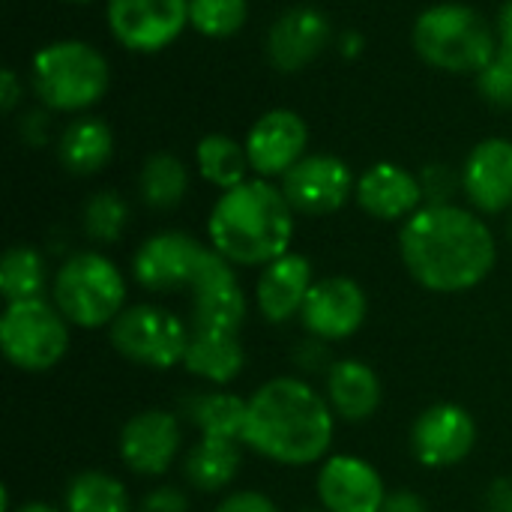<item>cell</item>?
Segmentation results:
<instances>
[{"label": "cell", "instance_id": "44", "mask_svg": "<svg viewBox=\"0 0 512 512\" xmlns=\"http://www.w3.org/2000/svg\"><path fill=\"white\" fill-rule=\"evenodd\" d=\"M69 3H90V0H69Z\"/></svg>", "mask_w": 512, "mask_h": 512}, {"label": "cell", "instance_id": "30", "mask_svg": "<svg viewBox=\"0 0 512 512\" xmlns=\"http://www.w3.org/2000/svg\"><path fill=\"white\" fill-rule=\"evenodd\" d=\"M66 512H132L126 486L105 471H84L66 489Z\"/></svg>", "mask_w": 512, "mask_h": 512}, {"label": "cell", "instance_id": "16", "mask_svg": "<svg viewBox=\"0 0 512 512\" xmlns=\"http://www.w3.org/2000/svg\"><path fill=\"white\" fill-rule=\"evenodd\" d=\"M333 42V24L318 6H291L270 24L267 33V60L285 72L294 75L315 63L327 45Z\"/></svg>", "mask_w": 512, "mask_h": 512}, {"label": "cell", "instance_id": "18", "mask_svg": "<svg viewBox=\"0 0 512 512\" xmlns=\"http://www.w3.org/2000/svg\"><path fill=\"white\" fill-rule=\"evenodd\" d=\"M354 198L363 213L381 222H408L423 204L420 174L402 168L399 162H375L357 177Z\"/></svg>", "mask_w": 512, "mask_h": 512}, {"label": "cell", "instance_id": "27", "mask_svg": "<svg viewBox=\"0 0 512 512\" xmlns=\"http://www.w3.org/2000/svg\"><path fill=\"white\" fill-rule=\"evenodd\" d=\"M195 165H198V174L210 186H216L222 192L246 183L249 180V171H252L246 144L237 141V138H231V135H225V132H210V135H204L198 141V147H195Z\"/></svg>", "mask_w": 512, "mask_h": 512}, {"label": "cell", "instance_id": "31", "mask_svg": "<svg viewBox=\"0 0 512 512\" xmlns=\"http://www.w3.org/2000/svg\"><path fill=\"white\" fill-rule=\"evenodd\" d=\"M249 21L246 0H189V27L207 39H228Z\"/></svg>", "mask_w": 512, "mask_h": 512}, {"label": "cell", "instance_id": "24", "mask_svg": "<svg viewBox=\"0 0 512 512\" xmlns=\"http://www.w3.org/2000/svg\"><path fill=\"white\" fill-rule=\"evenodd\" d=\"M246 354L237 333H213V330H192L183 369L207 384L225 387L243 372Z\"/></svg>", "mask_w": 512, "mask_h": 512}, {"label": "cell", "instance_id": "1", "mask_svg": "<svg viewBox=\"0 0 512 512\" xmlns=\"http://www.w3.org/2000/svg\"><path fill=\"white\" fill-rule=\"evenodd\" d=\"M399 252L414 282L435 294L477 288L498 261V243L477 210L423 204L399 231Z\"/></svg>", "mask_w": 512, "mask_h": 512}, {"label": "cell", "instance_id": "13", "mask_svg": "<svg viewBox=\"0 0 512 512\" xmlns=\"http://www.w3.org/2000/svg\"><path fill=\"white\" fill-rule=\"evenodd\" d=\"M246 153H249V165L255 177H285L303 156L309 147V126L306 120L291 111V108H273L264 111L249 135H246Z\"/></svg>", "mask_w": 512, "mask_h": 512}, {"label": "cell", "instance_id": "36", "mask_svg": "<svg viewBox=\"0 0 512 512\" xmlns=\"http://www.w3.org/2000/svg\"><path fill=\"white\" fill-rule=\"evenodd\" d=\"M213 512H279L276 504L261 492H234Z\"/></svg>", "mask_w": 512, "mask_h": 512}, {"label": "cell", "instance_id": "17", "mask_svg": "<svg viewBox=\"0 0 512 512\" xmlns=\"http://www.w3.org/2000/svg\"><path fill=\"white\" fill-rule=\"evenodd\" d=\"M183 432L180 420L168 411H141L126 420L120 429V459L129 471L141 477H162L177 450H180Z\"/></svg>", "mask_w": 512, "mask_h": 512}, {"label": "cell", "instance_id": "12", "mask_svg": "<svg viewBox=\"0 0 512 512\" xmlns=\"http://www.w3.org/2000/svg\"><path fill=\"white\" fill-rule=\"evenodd\" d=\"M204 243L183 231H159L144 240L132 258V276L141 288L153 294L192 291L198 264L204 258Z\"/></svg>", "mask_w": 512, "mask_h": 512}, {"label": "cell", "instance_id": "35", "mask_svg": "<svg viewBox=\"0 0 512 512\" xmlns=\"http://www.w3.org/2000/svg\"><path fill=\"white\" fill-rule=\"evenodd\" d=\"M138 512H189V501L174 486H159L150 495H144Z\"/></svg>", "mask_w": 512, "mask_h": 512}, {"label": "cell", "instance_id": "15", "mask_svg": "<svg viewBox=\"0 0 512 512\" xmlns=\"http://www.w3.org/2000/svg\"><path fill=\"white\" fill-rule=\"evenodd\" d=\"M477 444V423L462 405H432L411 429V453L426 468H453L471 456Z\"/></svg>", "mask_w": 512, "mask_h": 512}, {"label": "cell", "instance_id": "38", "mask_svg": "<svg viewBox=\"0 0 512 512\" xmlns=\"http://www.w3.org/2000/svg\"><path fill=\"white\" fill-rule=\"evenodd\" d=\"M48 132H51V120L45 111H30L27 117H21V138L27 144H42L48 141Z\"/></svg>", "mask_w": 512, "mask_h": 512}, {"label": "cell", "instance_id": "45", "mask_svg": "<svg viewBox=\"0 0 512 512\" xmlns=\"http://www.w3.org/2000/svg\"><path fill=\"white\" fill-rule=\"evenodd\" d=\"M303 512H327V510H303Z\"/></svg>", "mask_w": 512, "mask_h": 512}, {"label": "cell", "instance_id": "37", "mask_svg": "<svg viewBox=\"0 0 512 512\" xmlns=\"http://www.w3.org/2000/svg\"><path fill=\"white\" fill-rule=\"evenodd\" d=\"M21 99H24V84L18 81V72L12 66H6L0 72V105H3V111L12 114Z\"/></svg>", "mask_w": 512, "mask_h": 512}, {"label": "cell", "instance_id": "19", "mask_svg": "<svg viewBox=\"0 0 512 512\" xmlns=\"http://www.w3.org/2000/svg\"><path fill=\"white\" fill-rule=\"evenodd\" d=\"M318 498L327 512H381L387 489L360 456H330L318 471Z\"/></svg>", "mask_w": 512, "mask_h": 512}, {"label": "cell", "instance_id": "32", "mask_svg": "<svg viewBox=\"0 0 512 512\" xmlns=\"http://www.w3.org/2000/svg\"><path fill=\"white\" fill-rule=\"evenodd\" d=\"M81 222H84V234L93 240V243H117L120 234L126 231V222H129V207L126 201L111 192V189H102L96 195L87 198L84 204V213H81Z\"/></svg>", "mask_w": 512, "mask_h": 512}, {"label": "cell", "instance_id": "25", "mask_svg": "<svg viewBox=\"0 0 512 512\" xmlns=\"http://www.w3.org/2000/svg\"><path fill=\"white\" fill-rule=\"evenodd\" d=\"M240 447L231 438H198L183 459V477L192 489L210 495L231 486L240 474Z\"/></svg>", "mask_w": 512, "mask_h": 512}, {"label": "cell", "instance_id": "22", "mask_svg": "<svg viewBox=\"0 0 512 512\" xmlns=\"http://www.w3.org/2000/svg\"><path fill=\"white\" fill-rule=\"evenodd\" d=\"M384 399V384L378 372L363 360H336L327 372V402L336 417L348 423H363L375 417Z\"/></svg>", "mask_w": 512, "mask_h": 512}, {"label": "cell", "instance_id": "8", "mask_svg": "<svg viewBox=\"0 0 512 512\" xmlns=\"http://www.w3.org/2000/svg\"><path fill=\"white\" fill-rule=\"evenodd\" d=\"M108 336L114 351L129 363L144 369H171L183 366L192 327L156 303H135L117 315V321L108 327Z\"/></svg>", "mask_w": 512, "mask_h": 512}, {"label": "cell", "instance_id": "26", "mask_svg": "<svg viewBox=\"0 0 512 512\" xmlns=\"http://www.w3.org/2000/svg\"><path fill=\"white\" fill-rule=\"evenodd\" d=\"M183 417L201 432V438L243 441L246 399L228 390H201L183 399Z\"/></svg>", "mask_w": 512, "mask_h": 512}, {"label": "cell", "instance_id": "29", "mask_svg": "<svg viewBox=\"0 0 512 512\" xmlns=\"http://www.w3.org/2000/svg\"><path fill=\"white\" fill-rule=\"evenodd\" d=\"M48 285V264L33 246H12L0 261V291L6 303L36 300Z\"/></svg>", "mask_w": 512, "mask_h": 512}, {"label": "cell", "instance_id": "43", "mask_svg": "<svg viewBox=\"0 0 512 512\" xmlns=\"http://www.w3.org/2000/svg\"><path fill=\"white\" fill-rule=\"evenodd\" d=\"M12 512H57L54 507H48V504H39V501H33V504H21L18 510Z\"/></svg>", "mask_w": 512, "mask_h": 512}, {"label": "cell", "instance_id": "21", "mask_svg": "<svg viewBox=\"0 0 512 512\" xmlns=\"http://www.w3.org/2000/svg\"><path fill=\"white\" fill-rule=\"evenodd\" d=\"M312 285V261L300 252H285L261 270V279L255 285L258 312L270 324H285L288 318L300 315Z\"/></svg>", "mask_w": 512, "mask_h": 512}, {"label": "cell", "instance_id": "34", "mask_svg": "<svg viewBox=\"0 0 512 512\" xmlns=\"http://www.w3.org/2000/svg\"><path fill=\"white\" fill-rule=\"evenodd\" d=\"M420 186H423L426 204H453V192L462 186V174H456L444 162H435V165H426V171L420 174Z\"/></svg>", "mask_w": 512, "mask_h": 512}, {"label": "cell", "instance_id": "28", "mask_svg": "<svg viewBox=\"0 0 512 512\" xmlns=\"http://www.w3.org/2000/svg\"><path fill=\"white\" fill-rule=\"evenodd\" d=\"M141 201L153 210H174L189 192V171L174 153H153L144 159L138 174Z\"/></svg>", "mask_w": 512, "mask_h": 512}, {"label": "cell", "instance_id": "20", "mask_svg": "<svg viewBox=\"0 0 512 512\" xmlns=\"http://www.w3.org/2000/svg\"><path fill=\"white\" fill-rule=\"evenodd\" d=\"M462 192L477 213H504L512 207V141L486 138L462 165Z\"/></svg>", "mask_w": 512, "mask_h": 512}, {"label": "cell", "instance_id": "33", "mask_svg": "<svg viewBox=\"0 0 512 512\" xmlns=\"http://www.w3.org/2000/svg\"><path fill=\"white\" fill-rule=\"evenodd\" d=\"M477 78V90L486 102L498 105V108H512V48L510 45H498V51L492 54V60L474 75Z\"/></svg>", "mask_w": 512, "mask_h": 512}, {"label": "cell", "instance_id": "11", "mask_svg": "<svg viewBox=\"0 0 512 512\" xmlns=\"http://www.w3.org/2000/svg\"><path fill=\"white\" fill-rule=\"evenodd\" d=\"M357 189L351 168L330 153H306L285 177L282 192L291 201L294 213L303 216H330L348 204Z\"/></svg>", "mask_w": 512, "mask_h": 512}, {"label": "cell", "instance_id": "5", "mask_svg": "<svg viewBox=\"0 0 512 512\" xmlns=\"http://www.w3.org/2000/svg\"><path fill=\"white\" fill-rule=\"evenodd\" d=\"M30 84L48 111L78 114L108 93L111 69L96 45L84 39H57L33 54Z\"/></svg>", "mask_w": 512, "mask_h": 512}, {"label": "cell", "instance_id": "4", "mask_svg": "<svg viewBox=\"0 0 512 512\" xmlns=\"http://www.w3.org/2000/svg\"><path fill=\"white\" fill-rule=\"evenodd\" d=\"M411 42L432 69L450 75H477L501 45L486 15L465 3H435L423 9L414 21Z\"/></svg>", "mask_w": 512, "mask_h": 512}, {"label": "cell", "instance_id": "3", "mask_svg": "<svg viewBox=\"0 0 512 512\" xmlns=\"http://www.w3.org/2000/svg\"><path fill=\"white\" fill-rule=\"evenodd\" d=\"M207 234L210 246L234 267H267L291 252L294 207L282 186H273L264 177H249L219 195L207 219Z\"/></svg>", "mask_w": 512, "mask_h": 512}, {"label": "cell", "instance_id": "41", "mask_svg": "<svg viewBox=\"0 0 512 512\" xmlns=\"http://www.w3.org/2000/svg\"><path fill=\"white\" fill-rule=\"evenodd\" d=\"M495 30H498V39H501V45H510L512 48V0H507V3L501 6Z\"/></svg>", "mask_w": 512, "mask_h": 512}, {"label": "cell", "instance_id": "23", "mask_svg": "<svg viewBox=\"0 0 512 512\" xmlns=\"http://www.w3.org/2000/svg\"><path fill=\"white\" fill-rule=\"evenodd\" d=\"M57 156L69 174H99L114 156V132L99 117H75L57 141Z\"/></svg>", "mask_w": 512, "mask_h": 512}, {"label": "cell", "instance_id": "46", "mask_svg": "<svg viewBox=\"0 0 512 512\" xmlns=\"http://www.w3.org/2000/svg\"><path fill=\"white\" fill-rule=\"evenodd\" d=\"M510 234H512V225H510Z\"/></svg>", "mask_w": 512, "mask_h": 512}, {"label": "cell", "instance_id": "14", "mask_svg": "<svg viewBox=\"0 0 512 512\" xmlns=\"http://www.w3.org/2000/svg\"><path fill=\"white\" fill-rule=\"evenodd\" d=\"M366 291L351 276H327L315 279L303 309L300 324L306 333L324 342H339L354 336L366 321Z\"/></svg>", "mask_w": 512, "mask_h": 512}, {"label": "cell", "instance_id": "6", "mask_svg": "<svg viewBox=\"0 0 512 512\" xmlns=\"http://www.w3.org/2000/svg\"><path fill=\"white\" fill-rule=\"evenodd\" d=\"M51 297L72 327H111L126 309V279L111 258L87 249L60 264L51 282Z\"/></svg>", "mask_w": 512, "mask_h": 512}, {"label": "cell", "instance_id": "42", "mask_svg": "<svg viewBox=\"0 0 512 512\" xmlns=\"http://www.w3.org/2000/svg\"><path fill=\"white\" fill-rule=\"evenodd\" d=\"M336 42H339V51H342L345 57H357V54L363 51V36H360L357 30H345Z\"/></svg>", "mask_w": 512, "mask_h": 512}, {"label": "cell", "instance_id": "40", "mask_svg": "<svg viewBox=\"0 0 512 512\" xmlns=\"http://www.w3.org/2000/svg\"><path fill=\"white\" fill-rule=\"evenodd\" d=\"M489 510L512 512V480H498V483L489 489Z\"/></svg>", "mask_w": 512, "mask_h": 512}, {"label": "cell", "instance_id": "2", "mask_svg": "<svg viewBox=\"0 0 512 512\" xmlns=\"http://www.w3.org/2000/svg\"><path fill=\"white\" fill-rule=\"evenodd\" d=\"M333 429L336 414L327 396L300 378H273L246 399L243 444L276 465L321 462L333 444Z\"/></svg>", "mask_w": 512, "mask_h": 512}, {"label": "cell", "instance_id": "9", "mask_svg": "<svg viewBox=\"0 0 512 512\" xmlns=\"http://www.w3.org/2000/svg\"><path fill=\"white\" fill-rule=\"evenodd\" d=\"M105 21L126 51L156 54L189 27V0H108Z\"/></svg>", "mask_w": 512, "mask_h": 512}, {"label": "cell", "instance_id": "39", "mask_svg": "<svg viewBox=\"0 0 512 512\" xmlns=\"http://www.w3.org/2000/svg\"><path fill=\"white\" fill-rule=\"evenodd\" d=\"M381 512H429L426 501L411 492V489H396V492H387V501H384V510Z\"/></svg>", "mask_w": 512, "mask_h": 512}, {"label": "cell", "instance_id": "10", "mask_svg": "<svg viewBox=\"0 0 512 512\" xmlns=\"http://www.w3.org/2000/svg\"><path fill=\"white\" fill-rule=\"evenodd\" d=\"M246 309V294L237 282L234 264L207 246L192 282V330L240 333Z\"/></svg>", "mask_w": 512, "mask_h": 512}, {"label": "cell", "instance_id": "7", "mask_svg": "<svg viewBox=\"0 0 512 512\" xmlns=\"http://www.w3.org/2000/svg\"><path fill=\"white\" fill-rule=\"evenodd\" d=\"M0 348L15 369L48 372L69 351V321L42 297L6 303L0 318Z\"/></svg>", "mask_w": 512, "mask_h": 512}]
</instances>
